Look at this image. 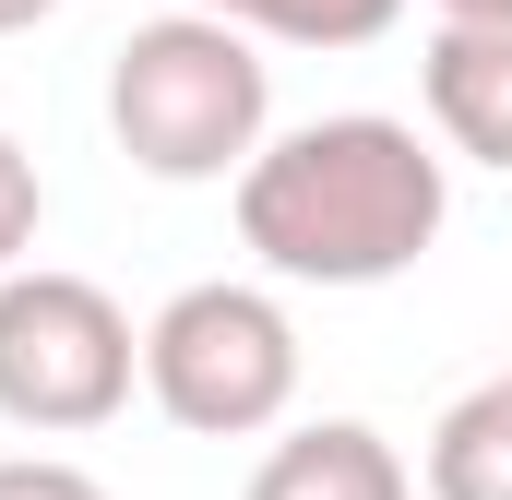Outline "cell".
Returning a JSON list of instances; mask_svg holds the SVG:
<instances>
[{
  "mask_svg": "<svg viewBox=\"0 0 512 500\" xmlns=\"http://www.w3.org/2000/svg\"><path fill=\"white\" fill-rule=\"evenodd\" d=\"M227 191H239V250L274 286H393L429 262L441 215H453L441 155L417 143V120H382V108L262 131V155Z\"/></svg>",
  "mask_w": 512,
  "mask_h": 500,
  "instance_id": "obj_1",
  "label": "cell"
},
{
  "mask_svg": "<svg viewBox=\"0 0 512 500\" xmlns=\"http://www.w3.org/2000/svg\"><path fill=\"white\" fill-rule=\"evenodd\" d=\"M108 131H120V155L143 179H179V191L239 179L262 155V131H274V60H262V36L227 24V12H203V0L131 24L120 60H108Z\"/></svg>",
  "mask_w": 512,
  "mask_h": 500,
  "instance_id": "obj_2",
  "label": "cell"
},
{
  "mask_svg": "<svg viewBox=\"0 0 512 500\" xmlns=\"http://www.w3.org/2000/svg\"><path fill=\"white\" fill-rule=\"evenodd\" d=\"M143 393L191 429V441H262L286 429L298 405V322L274 286H179L155 322H143Z\"/></svg>",
  "mask_w": 512,
  "mask_h": 500,
  "instance_id": "obj_3",
  "label": "cell"
},
{
  "mask_svg": "<svg viewBox=\"0 0 512 500\" xmlns=\"http://www.w3.org/2000/svg\"><path fill=\"white\" fill-rule=\"evenodd\" d=\"M143 381V334L96 274H48L12 262L0 274V417L36 441H84L108 429Z\"/></svg>",
  "mask_w": 512,
  "mask_h": 500,
  "instance_id": "obj_4",
  "label": "cell"
},
{
  "mask_svg": "<svg viewBox=\"0 0 512 500\" xmlns=\"http://www.w3.org/2000/svg\"><path fill=\"white\" fill-rule=\"evenodd\" d=\"M417 84H429V131L453 155L512 167V12L501 24H441L429 60H417Z\"/></svg>",
  "mask_w": 512,
  "mask_h": 500,
  "instance_id": "obj_5",
  "label": "cell"
},
{
  "mask_svg": "<svg viewBox=\"0 0 512 500\" xmlns=\"http://www.w3.org/2000/svg\"><path fill=\"white\" fill-rule=\"evenodd\" d=\"M239 500H417V477H405V453L370 417H310V429H286L251 465Z\"/></svg>",
  "mask_w": 512,
  "mask_h": 500,
  "instance_id": "obj_6",
  "label": "cell"
},
{
  "mask_svg": "<svg viewBox=\"0 0 512 500\" xmlns=\"http://www.w3.org/2000/svg\"><path fill=\"white\" fill-rule=\"evenodd\" d=\"M429 500H512V370L441 405V429H429Z\"/></svg>",
  "mask_w": 512,
  "mask_h": 500,
  "instance_id": "obj_7",
  "label": "cell"
},
{
  "mask_svg": "<svg viewBox=\"0 0 512 500\" xmlns=\"http://www.w3.org/2000/svg\"><path fill=\"white\" fill-rule=\"evenodd\" d=\"M203 12H227V24H251L274 48H370L405 24V0H203Z\"/></svg>",
  "mask_w": 512,
  "mask_h": 500,
  "instance_id": "obj_8",
  "label": "cell"
},
{
  "mask_svg": "<svg viewBox=\"0 0 512 500\" xmlns=\"http://www.w3.org/2000/svg\"><path fill=\"white\" fill-rule=\"evenodd\" d=\"M36 227H48V179H36V155L0 131V274L36 250Z\"/></svg>",
  "mask_w": 512,
  "mask_h": 500,
  "instance_id": "obj_9",
  "label": "cell"
},
{
  "mask_svg": "<svg viewBox=\"0 0 512 500\" xmlns=\"http://www.w3.org/2000/svg\"><path fill=\"white\" fill-rule=\"evenodd\" d=\"M0 500H108L84 465H60V453H12L0 465Z\"/></svg>",
  "mask_w": 512,
  "mask_h": 500,
  "instance_id": "obj_10",
  "label": "cell"
},
{
  "mask_svg": "<svg viewBox=\"0 0 512 500\" xmlns=\"http://www.w3.org/2000/svg\"><path fill=\"white\" fill-rule=\"evenodd\" d=\"M429 12H441V24H501L512 0H429Z\"/></svg>",
  "mask_w": 512,
  "mask_h": 500,
  "instance_id": "obj_11",
  "label": "cell"
},
{
  "mask_svg": "<svg viewBox=\"0 0 512 500\" xmlns=\"http://www.w3.org/2000/svg\"><path fill=\"white\" fill-rule=\"evenodd\" d=\"M60 0H0V36H24V24H48Z\"/></svg>",
  "mask_w": 512,
  "mask_h": 500,
  "instance_id": "obj_12",
  "label": "cell"
}]
</instances>
